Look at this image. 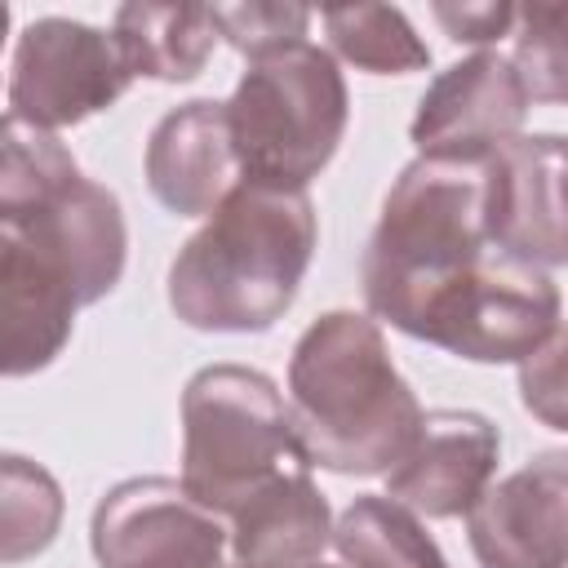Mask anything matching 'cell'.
<instances>
[{"instance_id":"cell-3","label":"cell","mask_w":568,"mask_h":568,"mask_svg":"<svg viewBox=\"0 0 568 568\" xmlns=\"http://www.w3.org/2000/svg\"><path fill=\"white\" fill-rule=\"evenodd\" d=\"M320 222L306 191L240 182L169 266V306L200 333H266L293 306Z\"/></svg>"},{"instance_id":"cell-20","label":"cell","mask_w":568,"mask_h":568,"mask_svg":"<svg viewBox=\"0 0 568 568\" xmlns=\"http://www.w3.org/2000/svg\"><path fill=\"white\" fill-rule=\"evenodd\" d=\"M213 22H217V36L235 53H244L253 62V58H266L275 49L302 44L306 27H311V9H302V4H271V0L213 4Z\"/></svg>"},{"instance_id":"cell-22","label":"cell","mask_w":568,"mask_h":568,"mask_svg":"<svg viewBox=\"0 0 568 568\" xmlns=\"http://www.w3.org/2000/svg\"><path fill=\"white\" fill-rule=\"evenodd\" d=\"M430 13H435V22L448 31V40L488 49L493 40L515 36L519 4H435Z\"/></svg>"},{"instance_id":"cell-21","label":"cell","mask_w":568,"mask_h":568,"mask_svg":"<svg viewBox=\"0 0 568 568\" xmlns=\"http://www.w3.org/2000/svg\"><path fill=\"white\" fill-rule=\"evenodd\" d=\"M519 404L550 430L568 435V324H559L519 364Z\"/></svg>"},{"instance_id":"cell-2","label":"cell","mask_w":568,"mask_h":568,"mask_svg":"<svg viewBox=\"0 0 568 568\" xmlns=\"http://www.w3.org/2000/svg\"><path fill=\"white\" fill-rule=\"evenodd\" d=\"M288 413L302 457L333 475H390L426 413L373 315L324 311L288 355Z\"/></svg>"},{"instance_id":"cell-17","label":"cell","mask_w":568,"mask_h":568,"mask_svg":"<svg viewBox=\"0 0 568 568\" xmlns=\"http://www.w3.org/2000/svg\"><path fill=\"white\" fill-rule=\"evenodd\" d=\"M328 44L342 62L373 75H408L430 67L426 40L413 31L404 9L395 4H351V9H324Z\"/></svg>"},{"instance_id":"cell-9","label":"cell","mask_w":568,"mask_h":568,"mask_svg":"<svg viewBox=\"0 0 568 568\" xmlns=\"http://www.w3.org/2000/svg\"><path fill=\"white\" fill-rule=\"evenodd\" d=\"M484 164L488 240L528 266H568V133H519Z\"/></svg>"},{"instance_id":"cell-1","label":"cell","mask_w":568,"mask_h":568,"mask_svg":"<svg viewBox=\"0 0 568 568\" xmlns=\"http://www.w3.org/2000/svg\"><path fill=\"white\" fill-rule=\"evenodd\" d=\"M493 253L488 164L417 155L390 182L359 257L364 306L404 337L435 342L439 324L484 275Z\"/></svg>"},{"instance_id":"cell-11","label":"cell","mask_w":568,"mask_h":568,"mask_svg":"<svg viewBox=\"0 0 568 568\" xmlns=\"http://www.w3.org/2000/svg\"><path fill=\"white\" fill-rule=\"evenodd\" d=\"M501 462V430L475 408H435L426 413L413 448L386 475V497L426 515L462 519Z\"/></svg>"},{"instance_id":"cell-23","label":"cell","mask_w":568,"mask_h":568,"mask_svg":"<svg viewBox=\"0 0 568 568\" xmlns=\"http://www.w3.org/2000/svg\"><path fill=\"white\" fill-rule=\"evenodd\" d=\"M306 568H333V564H324V559H320V564H306Z\"/></svg>"},{"instance_id":"cell-19","label":"cell","mask_w":568,"mask_h":568,"mask_svg":"<svg viewBox=\"0 0 568 568\" xmlns=\"http://www.w3.org/2000/svg\"><path fill=\"white\" fill-rule=\"evenodd\" d=\"M510 62L532 102L568 106V0L519 4Z\"/></svg>"},{"instance_id":"cell-12","label":"cell","mask_w":568,"mask_h":568,"mask_svg":"<svg viewBox=\"0 0 568 568\" xmlns=\"http://www.w3.org/2000/svg\"><path fill=\"white\" fill-rule=\"evenodd\" d=\"M142 173L151 195L178 217H209L235 186L240 160L226 102L191 98L164 111L146 138Z\"/></svg>"},{"instance_id":"cell-6","label":"cell","mask_w":568,"mask_h":568,"mask_svg":"<svg viewBox=\"0 0 568 568\" xmlns=\"http://www.w3.org/2000/svg\"><path fill=\"white\" fill-rule=\"evenodd\" d=\"M133 80L111 31L49 13L27 22L13 40L4 115L58 133L115 106Z\"/></svg>"},{"instance_id":"cell-8","label":"cell","mask_w":568,"mask_h":568,"mask_svg":"<svg viewBox=\"0 0 568 568\" xmlns=\"http://www.w3.org/2000/svg\"><path fill=\"white\" fill-rule=\"evenodd\" d=\"M528 89L515 62L497 49H475L470 58L444 67L408 124L417 155L426 160H475L484 164L497 146L519 138L528 120Z\"/></svg>"},{"instance_id":"cell-4","label":"cell","mask_w":568,"mask_h":568,"mask_svg":"<svg viewBox=\"0 0 568 568\" xmlns=\"http://www.w3.org/2000/svg\"><path fill=\"white\" fill-rule=\"evenodd\" d=\"M240 182L306 191L337 155L351 93L337 58L311 40L253 58L226 98Z\"/></svg>"},{"instance_id":"cell-15","label":"cell","mask_w":568,"mask_h":568,"mask_svg":"<svg viewBox=\"0 0 568 568\" xmlns=\"http://www.w3.org/2000/svg\"><path fill=\"white\" fill-rule=\"evenodd\" d=\"M111 36L124 62L133 67V75H146L160 84H186L209 67L213 44H217V22L209 4L133 0L115 9Z\"/></svg>"},{"instance_id":"cell-5","label":"cell","mask_w":568,"mask_h":568,"mask_svg":"<svg viewBox=\"0 0 568 568\" xmlns=\"http://www.w3.org/2000/svg\"><path fill=\"white\" fill-rule=\"evenodd\" d=\"M302 457L288 399L248 364H209L182 390V488L231 519Z\"/></svg>"},{"instance_id":"cell-16","label":"cell","mask_w":568,"mask_h":568,"mask_svg":"<svg viewBox=\"0 0 568 568\" xmlns=\"http://www.w3.org/2000/svg\"><path fill=\"white\" fill-rule=\"evenodd\" d=\"M333 546L346 568H448L417 510L386 493H359L337 515Z\"/></svg>"},{"instance_id":"cell-13","label":"cell","mask_w":568,"mask_h":568,"mask_svg":"<svg viewBox=\"0 0 568 568\" xmlns=\"http://www.w3.org/2000/svg\"><path fill=\"white\" fill-rule=\"evenodd\" d=\"M80 288L62 266L36 248L0 235V320H4V377L49 368L71 342Z\"/></svg>"},{"instance_id":"cell-18","label":"cell","mask_w":568,"mask_h":568,"mask_svg":"<svg viewBox=\"0 0 568 568\" xmlns=\"http://www.w3.org/2000/svg\"><path fill=\"white\" fill-rule=\"evenodd\" d=\"M58 524H62L58 479L18 453H4L0 462V537H4L0 555L4 564H22L49 550L58 537Z\"/></svg>"},{"instance_id":"cell-10","label":"cell","mask_w":568,"mask_h":568,"mask_svg":"<svg viewBox=\"0 0 568 568\" xmlns=\"http://www.w3.org/2000/svg\"><path fill=\"white\" fill-rule=\"evenodd\" d=\"M479 568H568V448H546L466 510Z\"/></svg>"},{"instance_id":"cell-7","label":"cell","mask_w":568,"mask_h":568,"mask_svg":"<svg viewBox=\"0 0 568 568\" xmlns=\"http://www.w3.org/2000/svg\"><path fill=\"white\" fill-rule=\"evenodd\" d=\"M89 546L98 568H235L231 524L169 475L106 488L89 519Z\"/></svg>"},{"instance_id":"cell-14","label":"cell","mask_w":568,"mask_h":568,"mask_svg":"<svg viewBox=\"0 0 568 568\" xmlns=\"http://www.w3.org/2000/svg\"><path fill=\"white\" fill-rule=\"evenodd\" d=\"M328 497L315 488L311 466H293L271 479L253 501L231 515V564L235 568H306L320 564L333 541Z\"/></svg>"}]
</instances>
